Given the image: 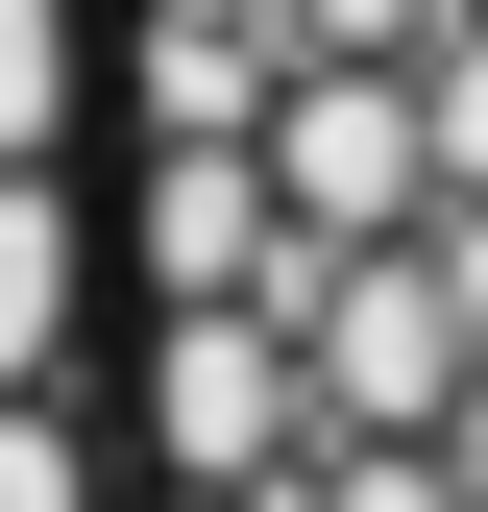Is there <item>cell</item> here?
Instances as JSON below:
<instances>
[{"instance_id":"6da1fadb","label":"cell","mask_w":488,"mask_h":512,"mask_svg":"<svg viewBox=\"0 0 488 512\" xmlns=\"http://www.w3.org/2000/svg\"><path fill=\"white\" fill-rule=\"evenodd\" d=\"M122 512L488 488V0H98Z\"/></svg>"},{"instance_id":"7a4b0ae2","label":"cell","mask_w":488,"mask_h":512,"mask_svg":"<svg viewBox=\"0 0 488 512\" xmlns=\"http://www.w3.org/2000/svg\"><path fill=\"white\" fill-rule=\"evenodd\" d=\"M0 512H98V464H25V439H0Z\"/></svg>"}]
</instances>
